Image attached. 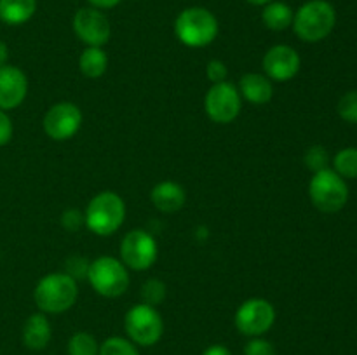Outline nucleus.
Listing matches in <instances>:
<instances>
[{"mask_svg": "<svg viewBox=\"0 0 357 355\" xmlns=\"http://www.w3.org/2000/svg\"><path fill=\"white\" fill-rule=\"evenodd\" d=\"M42 125L51 139L66 141L79 132L82 125V111L72 101H59L45 111Z\"/></svg>", "mask_w": 357, "mask_h": 355, "instance_id": "nucleus-11", "label": "nucleus"}, {"mask_svg": "<svg viewBox=\"0 0 357 355\" xmlns=\"http://www.w3.org/2000/svg\"><path fill=\"white\" fill-rule=\"evenodd\" d=\"M13 122H10L9 115L6 113V110H0V146L7 145L13 138Z\"/></svg>", "mask_w": 357, "mask_h": 355, "instance_id": "nucleus-31", "label": "nucleus"}, {"mask_svg": "<svg viewBox=\"0 0 357 355\" xmlns=\"http://www.w3.org/2000/svg\"><path fill=\"white\" fill-rule=\"evenodd\" d=\"M241 97L253 104H265L274 96V84L261 73H246L239 82Z\"/></svg>", "mask_w": 357, "mask_h": 355, "instance_id": "nucleus-16", "label": "nucleus"}, {"mask_svg": "<svg viewBox=\"0 0 357 355\" xmlns=\"http://www.w3.org/2000/svg\"><path fill=\"white\" fill-rule=\"evenodd\" d=\"M121 261L131 270H149L159 256V246L155 237L143 228L126 233L121 242Z\"/></svg>", "mask_w": 357, "mask_h": 355, "instance_id": "nucleus-8", "label": "nucleus"}, {"mask_svg": "<svg viewBox=\"0 0 357 355\" xmlns=\"http://www.w3.org/2000/svg\"><path fill=\"white\" fill-rule=\"evenodd\" d=\"M79 298L75 278L65 271L47 274L37 282L33 291L35 305L42 313H63L72 308Z\"/></svg>", "mask_w": 357, "mask_h": 355, "instance_id": "nucleus-1", "label": "nucleus"}, {"mask_svg": "<svg viewBox=\"0 0 357 355\" xmlns=\"http://www.w3.org/2000/svg\"><path fill=\"white\" fill-rule=\"evenodd\" d=\"M300 66H302L300 54L289 45H274L264 56V72L272 82H288L296 77Z\"/></svg>", "mask_w": 357, "mask_h": 355, "instance_id": "nucleus-13", "label": "nucleus"}, {"mask_svg": "<svg viewBox=\"0 0 357 355\" xmlns=\"http://www.w3.org/2000/svg\"><path fill=\"white\" fill-rule=\"evenodd\" d=\"M293 16H295V13H293L291 7L286 2H278V0L268 2L261 10V21L272 31H282L291 26Z\"/></svg>", "mask_w": 357, "mask_h": 355, "instance_id": "nucleus-19", "label": "nucleus"}, {"mask_svg": "<svg viewBox=\"0 0 357 355\" xmlns=\"http://www.w3.org/2000/svg\"><path fill=\"white\" fill-rule=\"evenodd\" d=\"M87 2H89L91 7H94V9L105 10V9H114V7H117L122 0H87Z\"/></svg>", "mask_w": 357, "mask_h": 355, "instance_id": "nucleus-32", "label": "nucleus"}, {"mask_svg": "<svg viewBox=\"0 0 357 355\" xmlns=\"http://www.w3.org/2000/svg\"><path fill=\"white\" fill-rule=\"evenodd\" d=\"M66 350H68V355H98L100 345L93 334L87 331H79L68 340Z\"/></svg>", "mask_w": 357, "mask_h": 355, "instance_id": "nucleus-22", "label": "nucleus"}, {"mask_svg": "<svg viewBox=\"0 0 357 355\" xmlns=\"http://www.w3.org/2000/svg\"><path fill=\"white\" fill-rule=\"evenodd\" d=\"M204 108L208 117L216 124H230L236 120L243 108V97L239 89L230 82L213 84L204 97Z\"/></svg>", "mask_w": 357, "mask_h": 355, "instance_id": "nucleus-10", "label": "nucleus"}, {"mask_svg": "<svg viewBox=\"0 0 357 355\" xmlns=\"http://www.w3.org/2000/svg\"><path fill=\"white\" fill-rule=\"evenodd\" d=\"M309 197L321 212L342 211L349 200L347 181L330 167L314 173L309 183Z\"/></svg>", "mask_w": 357, "mask_h": 355, "instance_id": "nucleus-6", "label": "nucleus"}, {"mask_svg": "<svg viewBox=\"0 0 357 355\" xmlns=\"http://www.w3.org/2000/svg\"><path fill=\"white\" fill-rule=\"evenodd\" d=\"M98 355H139V352L131 340L112 336L100 345V354Z\"/></svg>", "mask_w": 357, "mask_h": 355, "instance_id": "nucleus-23", "label": "nucleus"}, {"mask_svg": "<svg viewBox=\"0 0 357 355\" xmlns=\"http://www.w3.org/2000/svg\"><path fill=\"white\" fill-rule=\"evenodd\" d=\"M202 355H232V352L225 345H211L202 352Z\"/></svg>", "mask_w": 357, "mask_h": 355, "instance_id": "nucleus-33", "label": "nucleus"}, {"mask_svg": "<svg viewBox=\"0 0 357 355\" xmlns=\"http://www.w3.org/2000/svg\"><path fill=\"white\" fill-rule=\"evenodd\" d=\"M73 31L87 47H103L112 35V26L103 10L82 7L73 16Z\"/></svg>", "mask_w": 357, "mask_h": 355, "instance_id": "nucleus-12", "label": "nucleus"}, {"mask_svg": "<svg viewBox=\"0 0 357 355\" xmlns=\"http://www.w3.org/2000/svg\"><path fill=\"white\" fill-rule=\"evenodd\" d=\"M86 226L100 237L117 232L126 219V202L115 191H100L87 204L84 212Z\"/></svg>", "mask_w": 357, "mask_h": 355, "instance_id": "nucleus-4", "label": "nucleus"}, {"mask_svg": "<svg viewBox=\"0 0 357 355\" xmlns=\"http://www.w3.org/2000/svg\"><path fill=\"white\" fill-rule=\"evenodd\" d=\"M218 33V19L204 7H188L174 19V35L187 47H206L216 40Z\"/></svg>", "mask_w": 357, "mask_h": 355, "instance_id": "nucleus-3", "label": "nucleus"}, {"mask_svg": "<svg viewBox=\"0 0 357 355\" xmlns=\"http://www.w3.org/2000/svg\"><path fill=\"white\" fill-rule=\"evenodd\" d=\"M303 162L309 167L312 173H319V171L328 169L330 166V155H328V150L321 145L310 146L309 150L303 155Z\"/></svg>", "mask_w": 357, "mask_h": 355, "instance_id": "nucleus-25", "label": "nucleus"}, {"mask_svg": "<svg viewBox=\"0 0 357 355\" xmlns=\"http://www.w3.org/2000/svg\"><path fill=\"white\" fill-rule=\"evenodd\" d=\"M337 111L342 120L349 122V124H357V90H349L340 97Z\"/></svg>", "mask_w": 357, "mask_h": 355, "instance_id": "nucleus-26", "label": "nucleus"}, {"mask_svg": "<svg viewBox=\"0 0 357 355\" xmlns=\"http://www.w3.org/2000/svg\"><path fill=\"white\" fill-rule=\"evenodd\" d=\"M124 327L129 340L139 347H152L159 343L164 334V320L159 310L146 303H139L128 310Z\"/></svg>", "mask_w": 357, "mask_h": 355, "instance_id": "nucleus-7", "label": "nucleus"}, {"mask_svg": "<svg viewBox=\"0 0 357 355\" xmlns=\"http://www.w3.org/2000/svg\"><path fill=\"white\" fill-rule=\"evenodd\" d=\"M234 322L244 336H264L274 326L275 308L267 299L250 298L237 308Z\"/></svg>", "mask_w": 357, "mask_h": 355, "instance_id": "nucleus-9", "label": "nucleus"}, {"mask_svg": "<svg viewBox=\"0 0 357 355\" xmlns=\"http://www.w3.org/2000/svg\"><path fill=\"white\" fill-rule=\"evenodd\" d=\"M52 336L51 322L45 317V313L38 312L33 313L26 319L23 326V343L24 347L30 348V350H44L49 345Z\"/></svg>", "mask_w": 357, "mask_h": 355, "instance_id": "nucleus-17", "label": "nucleus"}, {"mask_svg": "<svg viewBox=\"0 0 357 355\" xmlns=\"http://www.w3.org/2000/svg\"><path fill=\"white\" fill-rule=\"evenodd\" d=\"M7 59H9V49L6 42L0 40V66L7 65Z\"/></svg>", "mask_w": 357, "mask_h": 355, "instance_id": "nucleus-34", "label": "nucleus"}, {"mask_svg": "<svg viewBox=\"0 0 357 355\" xmlns=\"http://www.w3.org/2000/svg\"><path fill=\"white\" fill-rule=\"evenodd\" d=\"M37 10V0H0V21L10 26L28 23Z\"/></svg>", "mask_w": 357, "mask_h": 355, "instance_id": "nucleus-18", "label": "nucleus"}, {"mask_svg": "<svg viewBox=\"0 0 357 355\" xmlns=\"http://www.w3.org/2000/svg\"><path fill=\"white\" fill-rule=\"evenodd\" d=\"M166 298V284L159 278H149L142 285V299L143 303L150 306H157Z\"/></svg>", "mask_w": 357, "mask_h": 355, "instance_id": "nucleus-24", "label": "nucleus"}, {"mask_svg": "<svg viewBox=\"0 0 357 355\" xmlns=\"http://www.w3.org/2000/svg\"><path fill=\"white\" fill-rule=\"evenodd\" d=\"M150 200L160 212H178L187 202V191L176 181H160L150 191Z\"/></svg>", "mask_w": 357, "mask_h": 355, "instance_id": "nucleus-15", "label": "nucleus"}, {"mask_svg": "<svg viewBox=\"0 0 357 355\" xmlns=\"http://www.w3.org/2000/svg\"><path fill=\"white\" fill-rule=\"evenodd\" d=\"M206 75L208 79L211 80L213 84H220V82H225L227 77H229V68L223 61L220 59H211L206 66Z\"/></svg>", "mask_w": 357, "mask_h": 355, "instance_id": "nucleus-30", "label": "nucleus"}, {"mask_svg": "<svg viewBox=\"0 0 357 355\" xmlns=\"http://www.w3.org/2000/svg\"><path fill=\"white\" fill-rule=\"evenodd\" d=\"M337 24V10L328 0H309L293 16L296 37L309 44L324 40Z\"/></svg>", "mask_w": 357, "mask_h": 355, "instance_id": "nucleus-2", "label": "nucleus"}, {"mask_svg": "<svg viewBox=\"0 0 357 355\" xmlns=\"http://www.w3.org/2000/svg\"><path fill=\"white\" fill-rule=\"evenodd\" d=\"M86 281L100 296L119 298L129 287V271L128 267L117 258L100 256L91 261Z\"/></svg>", "mask_w": 357, "mask_h": 355, "instance_id": "nucleus-5", "label": "nucleus"}, {"mask_svg": "<svg viewBox=\"0 0 357 355\" xmlns=\"http://www.w3.org/2000/svg\"><path fill=\"white\" fill-rule=\"evenodd\" d=\"M108 68V56L103 47H86L79 58V70L87 79H100Z\"/></svg>", "mask_w": 357, "mask_h": 355, "instance_id": "nucleus-20", "label": "nucleus"}, {"mask_svg": "<svg viewBox=\"0 0 357 355\" xmlns=\"http://www.w3.org/2000/svg\"><path fill=\"white\" fill-rule=\"evenodd\" d=\"M82 225H86V219H84V212H80L79 209L70 207L66 211H63L61 214V226L68 232H79L82 228Z\"/></svg>", "mask_w": 357, "mask_h": 355, "instance_id": "nucleus-29", "label": "nucleus"}, {"mask_svg": "<svg viewBox=\"0 0 357 355\" xmlns=\"http://www.w3.org/2000/svg\"><path fill=\"white\" fill-rule=\"evenodd\" d=\"M244 355H275L274 345L265 338H251L244 347Z\"/></svg>", "mask_w": 357, "mask_h": 355, "instance_id": "nucleus-28", "label": "nucleus"}, {"mask_svg": "<svg viewBox=\"0 0 357 355\" xmlns=\"http://www.w3.org/2000/svg\"><path fill=\"white\" fill-rule=\"evenodd\" d=\"M28 94V79L23 70L13 65L0 66V110H13Z\"/></svg>", "mask_w": 357, "mask_h": 355, "instance_id": "nucleus-14", "label": "nucleus"}, {"mask_svg": "<svg viewBox=\"0 0 357 355\" xmlns=\"http://www.w3.org/2000/svg\"><path fill=\"white\" fill-rule=\"evenodd\" d=\"M333 171L344 180H357V148H342L333 157Z\"/></svg>", "mask_w": 357, "mask_h": 355, "instance_id": "nucleus-21", "label": "nucleus"}, {"mask_svg": "<svg viewBox=\"0 0 357 355\" xmlns=\"http://www.w3.org/2000/svg\"><path fill=\"white\" fill-rule=\"evenodd\" d=\"M91 261L84 256H70L65 261V274L70 275L75 281L80 278H87V271H89Z\"/></svg>", "mask_w": 357, "mask_h": 355, "instance_id": "nucleus-27", "label": "nucleus"}, {"mask_svg": "<svg viewBox=\"0 0 357 355\" xmlns=\"http://www.w3.org/2000/svg\"><path fill=\"white\" fill-rule=\"evenodd\" d=\"M246 2L251 3V6H267L272 0H246Z\"/></svg>", "mask_w": 357, "mask_h": 355, "instance_id": "nucleus-35", "label": "nucleus"}]
</instances>
